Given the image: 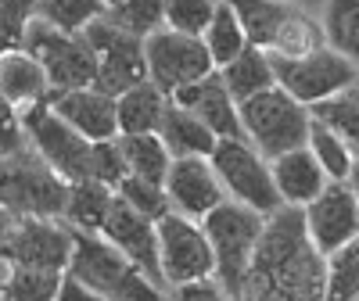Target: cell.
Listing matches in <instances>:
<instances>
[{
	"label": "cell",
	"instance_id": "1",
	"mask_svg": "<svg viewBox=\"0 0 359 301\" xmlns=\"http://www.w3.org/2000/svg\"><path fill=\"white\" fill-rule=\"evenodd\" d=\"M237 301H323V255L306 237L302 208L266 216Z\"/></svg>",
	"mask_w": 359,
	"mask_h": 301
},
{
	"label": "cell",
	"instance_id": "2",
	"mask_svg": "<svg viewBox=\"0 0 359 301\" xmlns=\"http://www.w3.org/2000/svg\"><path fill=\"white\" fill-rule=\"evenodd\" d=\"M65 276L104 301H169V290L155 287L104 237L83 230H72V258Z\"/></svg>",
	"mask_w": 359,
	"mask_h": 301
},
{
	"label": "cell",
	"instance_id": "3",
	"mask_svg": "<svg viewBox=\"0 0 359 301\" xmlns=\"http://www.w3.org/2000/svg\"><path fill=\"white\" fill-rule=\"evenodd\" d=\"M266 216L252 212V208L237 204V201H219L212 212L201 219V230L208 237V248H212V280L237 301L241 294V284L248 276V265L259 244Z\"/></svg>",
	"mask_w": 359,
	"mask_h": 301
},
{
	"label": "cell",
	"instance_id": "4",
	"mask_svg": "<svg viewBox=\"0 0 359 301\" xmlns=\"http://www.w3.org/2000/svg\"><path fill=\"white\" fill-rule=\"evenodd\" d=\"M237 122H241V136L269 162L294 147H306L313 115L287 90L269 86L248 101H237Z\"/></svg>",
	"mask_w": 359,
	"mask_h": 301
},
{
	"label": "cell",
	"instance_id": "5",
	"mask_svg": "<svg viewBox=\"0 0 359 301\" xmlns=\"http://www.w3.org/2000/svg\"><path fill=\"white\" fill-rule=\"evenodd\" d=\"M69 197V183L57 176L33 147L0 158V208L11 219H57Z\"/></svg>",
	"mask_w": 359,
	"mask_h": 301
},
{
	"label": "cell",
	"instance_id": "6",
	"mask_svg": "<svg viewBox=\"0 0 359 301\" xmlns=\"http://www.w3.org/2000/svg\"><path fill=\"white\" fill-rule=\"evenodd\" d=\"M208 165L219 176L223 194L237 204L252 208L259 216H269L280 208L273 176H269V162L259 155V150L245 140V136H223L216 140L212 155H208Z\"/></svg>",
	"mask_w": 359,
	"mask_h": 301
},
{
	"label": "cell",
	"instance_id": "7",
	"mask_svg": "<svg viewBox=\"0 0 359 301\" xmlns=\"http://www.w3.org/2000/svg\"><path fill=\"white\" fill-rule=\"evenodd\" d=\"M18 50H25L43 69L50 94L94 83V50L86 47L83 33H65V29H54L43 18H33Z\"/></svg>",
	"mask_w": 359,
	"mask_h": 301
},
{
	"label": "cell",
	"instance_id": "8",
	"mask_svg": "<svg viewBox=\"0 0 359 301\" xmlns=\"http://www.w3.org/2000/svg\"><path fill=\"white\" fill-rule=\"evenodd\" d=\"M86 47L94 50V90L108 97L126 94L130 86L147 79L144 65V36H133L126 29L111 25L108 18H94L90 25L79 29Z\"/></svg>",
	"mask_w": 359,
	"mask_h": 301
},
{
	"label": "cell",
	"instance_id": "9",
	"mask_svg": "<svg viewBox=\"0 0 359 301\" xmlns=\"http://www.w3.org/2000/svg\"><path fill=\"white\" fill-rule=\"evenodd\" d=\"M25 140L36 155L65 179V183H83L90 179V140L79 136L62 115H54L47 101L29 104L18 111Z\"/></svg>",
	"mask_w": 359,
	"mask_h": 301
},
{
	"label": "cell",
	"instance_id": "10",
	"mask_svg": "<svg viewBox=\"0 0 359 301\" xmlns=\"http://www.w3.org/2000/svg\"><path fill=\"white\" fill-rule=\"evenodd\" d=\"M144 65H147V83H155L165 97L198 83L201 76L216 72L201 36L176 33V29L165 25L144 36Z\"/></svg>",
	"mask_w": 359,
	"mask_h": 301
},
{
	"label": "cell",
	"instance_id": "11",
	"mask_svg": "<svg viewBox=\"0 0 359 301\" xmlns=\"http://www.w3.org/2000/svg\"><path fill=\"white\" fill-rule=\"evenodd\" d=\"M269 62H273L277 86L287 90L306 108L334 97L338 90H345L359 79V69L352 62H345L341 54H334L331 47H320V50L302 54V57H269Z\"/></svg>",
	"mask_w": 359,
	"mask_h": 301
},
{
	"label": "cell",
	"instance_id": "12",
	"mask_svg": "<svg viewBox=\"0 0 359 301\" xmlns=\"http://www.w3.org/2000/svg\"><path fill=\"white\" fill-rule=\"evenodd\" d=\"M155 233H158V265H162L165 287L212 280L216 265H212V248H208L201 223L165 212L162 219H155Z\"/></svg>",
	"mask_w": 359,
	"mask_h": 301
},
{
	"label": "cell",
	"instance_id": "13",
	"mask_svg": "<svg viewBox=\"0 0 359 301\" xmlns=\"http://www.w3.org/2000/svg\"><path fill=\"white\" fill-rule=\"evenodd\" d=\"M72 258V226L62 219H11L4 244H0V262L4 265H29V269H54L65 273Z\"/></svg>",
	"mask_w": 359,
	"mask_h": 301
},
{
	"label": "cell",
	"instance_id": "14",
	"mask_svg": "<svg viewBox=\"0 0 359 301\" xmlns=\"http://www.w3.org/2000/svg\"><path fill=\"white\" fill-rule=\"evenodd\" d=\"M302 223L309 244L327 258L341 244L359 237V204L345 179H327V187L302 208Z\"/></svg>",
	"mask_w": 359,
	"mask_h": 301
},
{
	"label": "cell",
	"instance_id": "15",
	"mask_svg": "<svg viewBox=\"0 0 359 301\" xmlns=\"http://www.w3.org/2000/svg\"><path fill=\"white\" fill-rule=\"evenodd\" d=\"M97 237H104L118 255H126L155 287L169 290L165 280H162V265H158V233H155V219H147V216L133 212L126 201H118V197L111 194L108 216H104Z\"/></svg>",
	"mask_w": 359,
	"mask_h": 301
},
{
	"label": "cell",
	"instance_id": "16",
	"mask_svg": "<svg viewBox=\"0 0 359 301\" xmlns=\"http://www.w3.org/2000/svg\"><path fill=\"white\" fill-rule=\"evenodd\" d=\"M162 190L169 201V212L187 216L194 223H201L219 201H226L223 183L208 165V158H172L162 179Z\"/></svg>",
	"mask_w": 359,
	"mask_h": 301
},
{
	"label": "cell",
	"instance_id": "17",
	"mask_svg": "<svg viewBox=\"0 0 359 301\" xmlns=\"http://www.w3.org/2000/svg\"><path fill=\"white\" fill-rule=\"evenodd\" d=\"M47 104L54 115H62L65 122L94 140H111L118 136V122H115V97L101 94L94 86H79V90H62V94H47Z\"/></svg>",
	"mask_w": 359,
	"mask_h": 301
},
{
	"label": "cell",
	"instance_id": "18",
	"mask_svg": "<svg viewBox=\"0 0 359 301\" xmlns=\"http://www.w3.org/2000/svg\"><path fill=\"white\" fill-rule=\"evenodd\" d=\"M169 101L180 104V108H187L194 118H201V122L212 130L216 140H223V136H241V122H237V101L226 94L219 72H208V76H201L198 83L176 90Z\"/></svg>",
	"mask_w": 359,
	"mask_h": 301
},
{
	"label": "cell",
	"instance_id": "19",
	"mask_svg": "<svg viewBox=\"0 0 359 301\" xmlns=\"http://www.w3.org/2000/svg\"><path fill=\"white\" fill-rule=\"evenodd\" d=\"M269 176H273L280 204H291V208H306L327 187V176L309 155V147H294L287 155L269 158Z\"/></svg>",
	"mask_w": 359,
	"mask_h": 301
},
{
	"label": "cell",
	"instance_id": "20",
	"mask_svg": "<svg viewBox=\"0 0 359 301\" xmlns=\"http://www.w3.org/2000/svg\"><path fill=\"white\" fill-rule=\"evenodd\" d=\"M158 140L165 144L169 158H208L216 147V136L208 130L201 118H194L187 108H180L169 101L162 122H158Z\"/></svg>",
	"mask_w": 359,
	"mask_h": 301
},
{
	"label": "cell",
	"instance_id": "21",
	"mask_svg": "<svg viewBox=\"0 0 359 301\" xmlns=\"http://www.w3.org/2000/svg\"><path fill=\"white\" fill-rule=\"evenodd\" d=\"M169 108V97L155 83H137L130 86L126 94L115 97V122H118V136H130V133H155L162 115Z\"/></svg>",
	"mask_w": 359,
	"mask_h": 301
},
{
	"label": "cell",
	"instance_id": "22",
	"mask_svg": "<svg viewBox=\"0 0 359 301\" xmlns=\"http://www.w3.org/2000/svg\"><path fill=\"white\" fill-rule=\"evenodd\" d=\"M47 94H50L47 76H43V69L25 50L0 54V97H8L22 111L29 104L47 101Z\"/></svg>",
	"mask_w": 359,
	"mask_h": 301
},
{
	"label": "cell",
	"instance_id": "23",
	"mask_svg": "<svg viewBox=\"0 0 359 301\" xmlns=\"http://www.w3.org/2000/svg\"><path fill=\"white\" fill-rule=\"evenodd\" d=\"M216 72H219L226 94H230L233 101H248V97L262 94V90L277 86L269 54L259 50V47H252V43H245V50L237 54V57H230V62H226L223 69H216Z\"/></svg>",
	"mask_w": 359,
	"mask_h": 301
},
{
	"label": "cell",
	"instance_id": "24",
	"mask_svg": "<svg viewBox=\"0 0 359 301\" xmlns=\"http://www.w3.org/2000/svg\"><path fill=\"white\" fill-rule=\"evenodd\" d=\"M219 4H226L233 11V18L245 29V40L259 50L269 47V40L277 36V29L284 25V18L294 8L287 0H219Z\"/></svg>",
	"mask_w": 359,
	"mask_h": 301
},
{
	"label": "cell",
	"instance_id": "25",
	"mask_svg": "<svg viewBox=\"0 0 359 301\" xmlns=\"http://www.w3.org/2000/svg\"><path fill=\"white\" fill-rule=\"evenodd\" d=\"M309 115L316 118V122H323L327 130H331L348 147L352 162H359V83H352V86L338 90L334 97L313 104Z\"/></svg>",
	"mask_w": 359,
	"mask_h": 301
},
{
	"label": "cell",
	"instance_id": "26",
	"mask_svg": "<svg viewBox=\"0 0 359 301\" xmlns=\"http://www.w3.org/2000/svg\"><path fill=\"white\" fill-rule=\"evenodd\" d=\"M108 204H111V187L97 183V179H83V183H69V197L57 219L72 230L97 233L108 216Z\"/></svg>",
	"mask_w": 359,
	"mask_h": 301
},
{
	"label": "cell",
	"instance_id": "27",
	"mask_svg": "<svg viewBox=\"0 0 359 301\" xmlns=\"http://www.w3.org/2000/svg\"><path fill=\"white\" fill-rule=\"evenodd\" d=\"M118 155H123L126 176L147 179V183H162L169 172V150L158 140V133H130V136H115Z\"/></svg>",
	"mask_w": 359,
	"mask_h": 301
},
{
	"label": "cell",
	"instance_id": "28",
	"mask_svg": "<svg viewBox=\"0 0 359 301\" xmlns=\"http://www.w3.org/2000/svg\"><path fill=\"white\" fill-rule=\"evenodd\" d=\"M65 273L54 269H29V265H4L0 273V301H57Z\"/></svg>",
	"mask_w": 359,
	"mask_h": 301
},
{
	"label": "cell",
	"instance_id": "29",
	"mask_svg": "<svg viewBox=\"0 0 359 301\" xmlns=\"http://www.w3.org/2000/svg\"><path fill=\"white\" fill-rule=\"evenodd\" d=\"M320 47H327L323 25H320L309 11L291 8V15L284 18V25L277 29V36L269 40L266 54H269V57H302V54H313V50H320Z\"/></svg>",
	"mask_w": 359,
	"mask_h": 301
},
{
	"label": "cell",
	"instance_id": "30",
	"mask_svg": "<svg viewBox=\"0 0 359 301\" xmlns=\"http://www.w3.org/2000/svg\"><path fill=\"white\" fill-rule=\"evenodd\" d=\"M320 25L327 47L359 69V0H327Z\"/></svg>",
	"mask_w": 359,
	"mask_h": 301
},
{
	"label": "cell",
	"instance_id": "31",
	"mask_svg": "<svg viewBox=\"0 0 359 301\" xmlns=\"http://www.w3.org/2000/svg\"><path fill=\"white\" fill-rule=\"evenodd\" d=\"M359 298V237L323 258V301H355Z\"/></svg>",
	"mask_w": 359,
	"mask_h": 301
},
{
	"label": "cell",
	"instance_id": "32",
	"mask_svg": "<svg viewBox=\"0 0 359 301\" xmlns=\"http://www.w3.org/2000/svg\"><path fill=\"white\" fill-rule=\"evenodd\" d=\"M201 43H205V50H208L216 69H223L230 57H237L248 43L241 22H237L233 11L226 4H219V0H216V11H212V18H208V25L201 29Z\"/></svg>",
	"mask_w": 359,
	"mask_h": 301
},
{
	"label": "cell",
	"instance_id": "33",
	"mask_svg": "<svg viewBox=\"0 0 359 301\" xmlns=\"http://www.w3.org/2000/svg\"><path fill=\"white\" fill-rule=\"evenodd\" d=\"M101 18L133 36H147L162 29V0H101Z\"/></svg>",
	"mask_w": 359,
	"mask_h": 301
},
{
	"label": "cell",
	"instance_id": "34",
	"mask_svg": "<svg viewBox=\"0 0 359 301\" xmlns=\"http://www.w3.org/2000/svg\"><path fill=\"white\" fill-rule=\"evenodd\" d=\"M306 147H309V155L316 158V165L323 169V176L327 179H348V172H352V155H348V147L327 130L323 122H309V136H306Z\"/></svg>",
	"mask_w": 359,
	"mask_h": 301
},
{
	"label": "cell",
	"instance_id": "35",
	"mask_svg": "<svg viewBox=\"0 0 359 301\" xmlns=\"http://www.w3.org/2000/svg\"><path fill=\"white\" fill-rule=\"evenodd\" d=\"M36 18L65 33H79L83 25L101 18V0H36Z\"/></svg>",
	"mask_w": 359,
	"mask_h": 301
},
{
	"label": "cell",
	"instance_id": "36",
	"mask_svg": "<svg viewBox=\"0 0 359 301\" xmlns=\"http://www.w3.org/2000/svg\"><path fill=\"white\" fill-rule=\"evenodd\" d=\"M118 201H126L133 212L147 216V219H162L169 212V201H165V190L162 183H147V179H137V176H123L111 190Z\"/></svg>",
	"mask_w": 359,
	"mask_h": 301
},
{
	"label": "cell",
	"instance_id": "37",
	"mask_svg": "<svg viewBox=\"0 0 359 301\" xmlns=\"http://www.w3.org/2000/svg\"><path fill=\"white\" fill-rule=\"evenodd\" d=\"M212 11H216V0H162V25L176 29V33L201 36Z\"/></svg>",
	"mask_w": 359,
	"mask_h": 301
},
{
	"label": "cell",
	"instance_id": "38",
	"mask_svg": "<svg viewBox=\"0 0 359 301\" xmlns=\"http://www.w3.org/2000/svg\"><path fill=\"white\" fill-rule=\"evenodd\" d=\"M33 18L36 0H0V54L22 47V36Z\"/></svg>",
	"mask_w": 359,
	"mask_h": 301
},
{
	"label": "cell",
	"instance_id": "39",
	"mask_svg": "<svg viewBox=\"0 0 359 301\" xmlns=\"http://www.w3.org/2000/svg\"><path fill=\"white\" fill-rule=\"evenodd\" d=\"M123 176H126V165H123V155H118L115 136L90 144V179H97V183H104V187L115 190V183Z\"/></svg>",
	"mask_w": 359,
	"mask_h": 301
},
{
	"label": "cell",
	"instance_id": "40",
	"mask_svg": "<svg viewBox=\"0 0 359 301\" xmlns=\"http://www.w3.org/2000/svg\"><path fill=\"white\" fill-rule=\"evenodd\" d=\"M25 144H29V140H25V130H22L18 108H15L8 97H0V158L15 155V150H22Z\"/></svg>",
	"mask_w": 359,
	"mask_h": 301
},
{
	"label": "cell",
	"instance_id": "41",
	"mask_svg": "<svg viewBox=\"0 0 359 301\" xmlns=\"http://www.w3.org/2000/svg\"><path fill=\"white\" fill-rule=\"evenodd\" d=\"M169 301H233V298L216 280H194V284L169 287Z\"/></svg>",
	"mask_w": 359,
	"mask_h": 301
},
{
	"label": "cell",
	"instance_id": "42",
	"mask_svg": "<svg viewBox=\"0 0 359 301\" xmlns=\"http://www.w3.org/2000/svg\"><path fill=\"white\" fill-rule=\"evenodd\" d=\"M57 301H104V298L90 294L86 287H79L76 280H69V276H65V284H62V294H57Z\"/></svg>",
	"mask_w": 359,
	"mask_h": 301
},
{
	"label": "cell",
	"instance_id": "43",
	"mask_svg": "<svg viewBox=\"0 0 359 301\" xmlns=\"http://www.w3.org/2000/svg\"><path fill=\"white\" fill-rule=\"evenodd\" d=\"M345 183L352 187V194H355V204H359V162L352 165V172H348V179H345Z\"/></svg>",
	"mask_w": 359,
	"mask_h": 301
},
{
	"label": "cell",
	"instance_id": "44",
	"mask_svg": "<svg viewBox=\"0 0 359 301\" xmlns=\"http://www.w3.org/2000/svg\"><path fill=\"white\" fill-rule=\"evenodd\" d=\"M8 226H11V216L0 208V244H4V233H8ZM0 273H4V262H0Z\"/></svg>",
	"mask_w": 359,
	"mask_h": 301
},
{
	"label": "cell",
	"instance_id": "45",
	"mask_svg": "<svg viewBox=\"0 0 359 301\" xmlns=\"http://www.w3.org/2000/svg\"><path fill=\"white\" fill-rule=\"evenodd\" d=\"M355 83H359V79H355Z\"/></svg>",
	"mask_w": 359,
	"mask_h": 301
}]
</instances>
